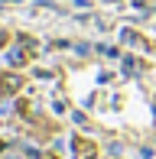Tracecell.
Listing matches in <instances>:
<instances>
[{"instance_id": "2", "label": "cell", "mask_w": 156, "mask_h": 159, "mask_svg": "<svg viewBox=\"0 0 156 159\" xmlns=\"http://www.w3.org/2000/svg\"><path fill=\"white\" fill-rule=\"evenodd\" d=\"M20 84H23V78H20V75H3V78H0V91H7V94L20 91Z\"/></svg>"}, {"instance_id": "3", "label": "cell", "mask_w": 156, "mask_h": 159, "mask_svg": "<svg viewBox=\"0 0 156 159\" xmlns=\"http://www.w3.org/2000/svg\"><path fill=\"white\" fill-rule=\"evenodd\" d=\"M0 42H3V33H0Z\"/></svg>"}, {"instance_id": "1", "label": "cell", "mask_w": 156, "mask_h": 159, "mask_svg": "<svg viewBox=\"0 0 156 159\" xmlns=\"http://www.w3.org/2000/svg\"><path fill=\"white\" fill-rule=\"evenodd\" d=\"M72 149L78 153V159H94V153H98V146L88 140H72Z\"/></svg>"}]
</instances>
